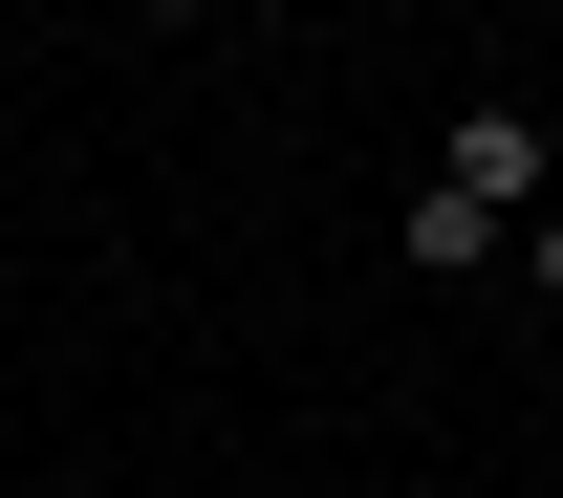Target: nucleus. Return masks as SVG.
<instances>
[{"label":"nucleus","mask_w":563,"mask_h":498,"mask_svg":"<svg viewBox=\"0 0 563 498\" xmlns=\"http://www.w3.org/2000/svg\"><path fill=\"white\" fill-rule=\"evenodd\" d=\"M433 174H455V196H498V217H542V196H563L542 109H455V131H433Z\"/></svg>","instance_id":"f257e3e1"},{"label":"nucleus","mask_w":563,"mask_h":498,"mask_svg":"<svg viewBox=\"0 0 563 498\" xmlns=\"http://www.w3.org/2000/svg\"><path fill=\"white\" fill-rule=\"evenodd\" d=\"M390 239H412V283H477V261H498V196H455V174H412V217H390Z\"/></svg>","instance_id":"f03ea898"},{"label":"nucleus","mask_w":563,"mask_h":498,"mask_svg":"<svg viewBox=\"0 0 563 498\" xmlns=\"http://www.w3.org/2000/svg\"><path fill=\"white\" fill-rule=\"evenodd\" d=\"M520 303H563V196H542V217H520Z\"/></svg>","instance_id":"7ed1b4c3"},{"label":"nucleus","mask_w":563,"mask_h":498,"mask_svg":"<svg viewBox=\"0 0 563 498\" xmlns=\"http://www.w3.org/2000/svg\"><path fill=\"white\" fill-rule=\"evenodd\" d=\"M152 22H217V0H152Z\"/></svg>","instance_id":"20e7f679"}]
</instances>
